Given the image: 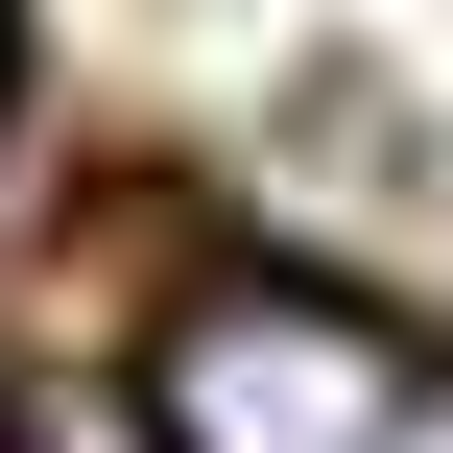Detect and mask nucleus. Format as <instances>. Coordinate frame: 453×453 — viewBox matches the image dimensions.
I'll list each match as a JSON object with an SVG mask.
<instances>
[{"mask_svg":"<svg viewBox=\"0 0 453 453\" xmlns=\"http://www.w3.org/2000/svg\"><path fill=\"white\" fill-rule=\"evenodd\" d=\"M406 311L358 263H191L143 334H119V430L143 453H382L406 430Z\"/></svg>","mask_w":453,"mask_h":453,"instance_id":"obj_1","label":"nucleus"},{"mask_svg":"<svg viewBox=\"0 0 453 453\" xmlns=\"http://www.w3.org/2000/svg\"><path fill=\"white\" fill-rule=\"evenodd\" d=\"M382 453H453V358H430V382H406V430H382Z\"/></svg>","mask_w":453,"mask_h":453,"instance_id":"obj_2","label":"nucleus"},{"mask_svg":"<svg viewBox=\"0 0 453 453\" xmlns=\"http://www.w3.org/2000/svg\"><path fill=\"white\" fill-rule=\"evenodd\" d=\"M0 143H24V0H0Z\"/></svg>","mask_w":453,"mask_h":453,"instance_id":"obj_3","label":"nucleus"},{"mask_svg":"<svg viewBox=\"0 0 453 453\" xmlns=\"http://www.w3.org/2000/svg\"><path fill=\"white\" fill-rule=\"evenodd\" d=\"M0 453H48V430H24V382H0Z\"/></svg>","mask_w":453,"mask_h":453,"instance_id":"obj_4","label":"nucleus"}]
</instances>
